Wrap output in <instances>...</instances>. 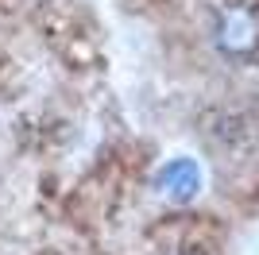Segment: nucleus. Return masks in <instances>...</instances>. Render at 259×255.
I'll return each mask as SVG.
<instances>
[{
  "instance_id": "1",
  "label": "nucleus",
  "mask_w": 259,
  "mask_h": 255,
  "mask_svg": "<svg viewBox=\"0 0 259 255\" xmlns=\"http://www.w3.org/2000/svg\"><path fill=\"white\" fill-rule=\"evenodd\" d=\"M213 42L225 58H251L259 51V12L251 4H225L213 23Z\"/></svg>"
},
{
  "instance_id": "2",
  "label": "nucleus",
  "mask_w": 259,
  "mask_h": 255,
  "mask_svg": "<svg viewBox=\"0 0 259 255\" xmlns=\"http://www.w3.org/2000/svg\"><path fill=\"white\" fill-rule=\"evenodd\" d=\"M162 186H174V197H186V193L197 186V170L190 166V162H174V166L162 170Z\"/></svg>"
}]
</instances>
